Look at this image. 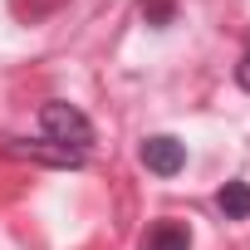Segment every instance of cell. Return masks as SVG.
<instances>
[{
	"mask_svg": "<svg viewBox=\"0 0 250 250\" xmlns=\"http://www.w3.org/2000/svg\"><path fill=\"white\" fill-rule=\"evenodd\" d=\"M40 128H44V138L54 143V147H64V152H88V143H93V123L74 108V103H44L40 108Z\"/></svg>",
	"mask_w": 250,
	"mask_h": 250,
	"instance_id": "6da1fadb",
	"label": "cell"
},
{
	"mask_svg": "<svg viewBox=\"0 0 250 250\" xmlns=\"http://www.w3.org/2000/svg\"><path fill=\"white\" fill-rule=\"evenodd\" d=\"M143 167L157 172V177H177V172L187 167V143H177V138H167V133L147 138V143H143Z\"/></svg>",
	"mask_w": 250,
	"mask_h": 250,
	"instance_id": "7a4b0ae2",
	"label": "cell"
},
{
	"mask_svg": "<svg viewBox=\"0 0 250 250\" xmlns=\"http://www.w3.org/2000/svg\"><path fill=\"white\" fill-rule=\"evenodd\" d=\"M138 250H191V230L182 221H157V226H147Z\"/></svg>",
	"mask_w": 250,
	"mask_h": 250,
	"instance_id": "3957f363",
	"label": "cell"
},
{
	"mask_svg": "<svg viewBox=\"0 0 250 250\" xmlns=\"http://www.w3.org/2000/svg\"><path fill=\"white\" fill-rule=\"evenodd\" d=\"M216 206L226 211V221H245L250 216V187L245 182H226L221 196H216Z\"/></svg>",
	"mask_w": 250,
	"mask_h": 250,
	"instance_id": "277c9868",
	"label": "cell"
},
{
	"mask_svg": "<svg viewBox=\"0 0 250 250\" xmlns=\"http://www.w3.org/2000/svg\"><path fill=\"white\" fill-rule=\"evenodd\" d=\"M172 15H177V0H143V20H147L152 30L172 25Z\"/></svg>",
	"mask_w": 250,
	"mask_h": 250,
	"instance_id": "5b68a950",
	"label": "cell"
},
{
	"mask_svg": "<svg viewBox=\"0 0 250 250\" xmlns=\"http://www.w3.org/2000/svg\"><path fill=\"white\" fill-rule=\"evenodd\" d=\"M235 83L250 93V49H245V54H240V64H235Z\"/></svg>",
	"mask_w": 250,
	"mask_h": 250,
	"instance_id": "8992f818",
	"label": "cell"
}]
</instances>
